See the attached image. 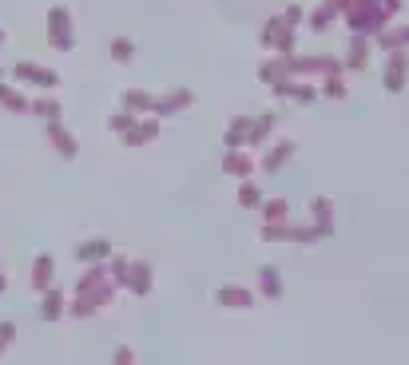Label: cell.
Here are the masks:
<instances>
[{"label": "cell", "instance_id": "obj_9", "mask_svg": "<svg viewBox=\"0 0 409 365\" xmlns=\"http://www.w3.org/2000/svg\"><path fill=\"white\" fill-rule=\"evenodd\" d=\"M40 310H44V317H60V314H64V294L48 286V290H44V302H40Z\"/></svg>", "mask_w": 409, "mask_h": 365}, {"label": "cell", "instance_id": "obj_10", "mask_svg": "<svg viewBox=\"0 0 409 365\" xmlns=\"http://www.w3.org/2000/svg\"><path fill=\"white\" fill-rule=\"evenodd\" d=\"M219 302H222V306H242V310H247V306H251V294H247V290H238V286H235V290H231V286H227V290H219Z\"/></svg>", "mask_w": 409, "mask_h": 365}, {"label": "cell", "instance_id": "obj_1", "mask_svg": "<svg viewBox=\"0 0 409 365\" xmlns=\"http://www.w3.org/2000/svg\"><path fill=\"white\" fill-rule=\"evenodd\" d=\"M409 79V56L406 52H390V60H386V76H381V83H386V92H401Z\"/></svg>", "mask_w": 409, "mask_h": 365}, {"label": "cell", "instance_id": "obj_14", "mask_svg": "<svg viewBox=\"0 0 409 365\" xmlns=\"http://www.w3.org/2000/svg\"><path fill=\"white\" fill-rule=\"evenodd\" d=\"M227 171H238V175H247V171H251V163H247V159H242V155H227Z\"/></svg>", "mask_w": 409, "mask_h": 365}, {"label": "cell", "instance_id": "obj_5", "mask_svg": "<svg viewBox=\"0 0 409 365\" xmlns=\"http://www.w3.org/2000/svg\"><path fill=\"white\" fill-rule=\"evenodd\" d=\"M258 286H263V294H267V298H283V274H278L274 266L258 270Z\"/></svg>", "mask_w": 409, "mask_h": 365}, {"label": "cell", "instance_id": "obj_7", "mask_svg": "<svg viewBox=\"0 0 409 365\" xmlns=\"http://www.w3.org/2000/svg\"><path fill=\"white\" fill-rule=\"evenodd\" d=\"M111 246L104 242V238H92V242H84V246H76V258L79 262H99V258H108Z\"/></svg>", "mask_w": 409, "mask_h": 365}, {"label": "cell", "instance_id": "obj_4", "mask_svg": "<svg viewBox=\"0 0 409 365\" xmlns=\"http://www.w3.org/2000/svg\"><path fill=\"white\" fill-rule=\"evenodd\" d=\"M314 230H318V238H326L334 230V206H330V199H314Z\"/></svg>", "mask_w": 409, "mask_h": 365}, {"label": "cell", "instance_id": "obj_3", "mask_svg": "<svg viewBox=\"0 0 409 365\" xmlns=\"http://www.w3.org/2000/svg\"><path fill=\"white\" fill-rule=\"evenodd\" d=\"M127 290H131V294H147V290H151V266H147V262H135V266H127Z\"/></svg>", "mask_w": 409, "mask_h": 365}, {"label": "cell", "instance_id": "obj_8", "mask_svg": "<svg viewBox=\"0 0 409 365\" xmlns=\"http://www.w3.org/2000/svg\"><path fill=\"white\" fill-rule=\"evenodd\" d=\"M48 282H52V258H48V254H40V258L32 262V286H36V290L44 294Z\"/></svg>", "mask_w": 409, "mask_h": 365}, {"label": "cell", "instance_id": "obj_6", "mask_svg": "<svg viewBox=\"0 0 409 365\" xmlns=\"http://www.w3.org/2000/svg\"><path fill=\"white\" fill-rule=\"evenodd\" d=\"M365 60H370V44H365L362 36H354V40H350L346 68H350V72H362V68H365Z\"/></svg>", "mask_w": 409, "mask_h": 365}, {"label": "cell", "instance_id": "obj_16", "mask_svg": "<svg viewBox=\"0 0 409 365\" xmlns=\"http://www.w3.org/2000/svg\"><path fill=\"white\" fill-rule=\"evenodd\" d=\"M258 203H263V199H258V187L247 183V187H242V206H258Z\"/></svg>", "mask_w": 409, "mask_h": 365}, {"label": "cell", "instance_id": "obj_17", "mask_svg": "<svg viewBox=\"0 0 409 365\" xmlns=\"http://www.w3.org/2000/svg\"><path fill=\"white\" fill-rule=\"evenodd\" d=\"M115 365H131V349L120 346V353H115Z\"/></svg>", "mask_w": 409, "mask_h": 365}, {"label": "cell", "instance_id": "obj_15", "mask_svg": "<svg viewBox=\"0 0 409 365\" xmlns=\"http://www.w3.org/2000/svg\"><path fill=\"white\" fill-rule=\"evenodd\" d=\"M12 337H16V326L12 322H0V353H4V346H8Z\"/></svg>", "mask_w": 409, "mask_h": 365}, {"label": "cell", "instance_id": "obj_2", "mask_svg": "<svg viewBox=\"0 0 409 365\" xmlns=\"http://www.w3.org/2000/svg\"><path fill=\"white\" fill-rule=\"evenodd\" d=\"M378 48H386V52H406L409 48V24H401V28H381Z\"/></svg>", "mask_w": 409, "mask_h": 365}, {"label": "cell", "instance_id": "obj_18", "mask_svg": "<svg viewBox=\"0 0 409 365\" xmlns=\"http://www.w3.org/2000/svg\"><path fill=\"white\" fill-rule=\"evenodd\" d=\"M381 8H386V12L394 16V12H401V0H378Z\"/></svg>", "mask_w": 409, "mask_h": 365}, {"label": "cell", "instance_id": "obj_11", "mask_svg": "<svg viewBox=\"0 0 409 365\" xmlns=\"http://www.w3.org/2000/svg\"><path fill=\"white\" fill-rule=\"evenodd\" d=\"M263 215H267V222H286L290 206H286L283 199H270V203H263Z\"/></svg>", "mask_w": 409, "mask_h": 365}, {"label": "cell", "instance_id": "obj_12", "mask_svg": "<svg viewBox=\"0 0 409 365\" xmlns=\"http://www.w3.org/2000/svg\"><path fill=\"white\" fill-rule=\"evenodd\" d=\"M290 155H294V143H283L278 151H270V155H267V171H278Z\"/></svg>", "mask_w": 409, "mask_h": 365}, {"label": "cell", "instance_id": "obj_13", "mask_svg": "<svg viewBox=\"0 0 409 365\" xmlns=\"http://www.w3.org/2000/svg\"><path fill=\"white\" fill-rule=\"evenodd\" d=\"M326 95H330V99H342V95H346V83H342L338 76H330L326 79Z\"/></svg>", "mask_w": 409, "mask_h": 365}, {"label": "cell", "instance_id": "obj_19", "mask_svg": "<svg viewBox=\"0 0 409 365\" xmlns=\"http://www.w3.org/2000/svg\"><path fill=\"white\" fill-rule=\"evenodd\" d=\"M0 294H4V278H0Z\"/></svg>", "mask_w": 409, "mask_h": 365}]
</instances>
